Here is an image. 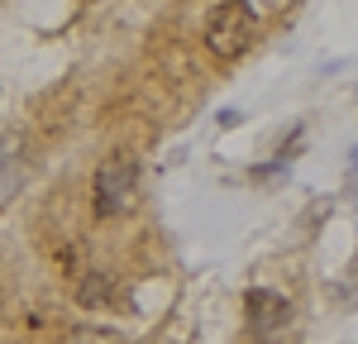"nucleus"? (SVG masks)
<instances>
[{
    "instance_id": "f257e3e1",
    "label": "nucleus",
    "mask_w": 358,
    "mask_h": 344,
    "mask_svg": "<svg viewBox=\"0 0 358 344\" xmlns=\"http://www.w3.org/2000/svg\"><path fill=\"white\" fill-rule=\"evenodd\" d=\"M253 29H258V15H253V0H220L206 20V48L220 57V62H234L253 43Z\"/></svg>"
},
{
    "instance_id": "f03ea898",
    "label": "nucleus",
    "mask_w": 358,
    "mask_h": 344,
    "mask_svg": "<svg viewBox=\"0 0 358 344\" xmlns=\"http://www.w3.org/2000/svg\"><path fill=\"white\" fill-rule=\"evenodd\" d=\"M134 187H138V163L129 153H115L101 163L96 172V215H120L129 201H134Z\"/></svg>"
},
{
    "instance_id": "7ed1b4c3",
    "label": "nucleus",
    "mask_w": 358,
    "mask_h": 344,
    "mask_svg": "<svg viewBox=\"0 0 358 344\" xmlns=\"http://www.w3.org/2000/svg\"><path fill=\"white\" fill-rule=\"evenodd\" d=\"M244 306H248V325H253L258 340H277L292 325V301L282 292H273V287H253L244 296Z\"/></svg>"
},
{
    "instance_id": "20e7f679",
    "label": "nucleus",
    "mask_w": 358,
    "mask_h": 344,
    "mask_svg": "<svg viewBox=\"0 0 358 344\" xmlns=\"http://www.w3.org/2000/svg\"><path fill=\"white\" fill-rule=\"evenodd\" d=\"M77 301H82L86 311H101V306H124V287L115 282V273L96 268V273H86V278H82Z\"/></svg>"
},
{
    "instance_id": "39448f33",
    "label": "nucleus",
    "mask_w": 358,
    "mask_h": 344,
    "mask_svg": "<svg viewBox=\"0 0 358 344\" xmlns=\"http://www.w3.org/2000/svg\"><path fill=\"white\" fill-rule=\"evenodd\" d=\"M15 187H20V168H15V153L5 148V153H0V201L10 196Z\"/></svg>"
}]
</instances>
